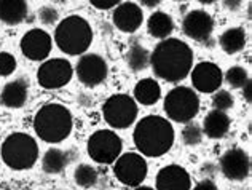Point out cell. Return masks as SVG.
I'll list each match as a JSON object with an SVG mask.
<instances>
[{"mask_svg": "<svg viewBox=\"0 0 252 190\" xmlns=\"http://www.w3.org/2000/svg\"><path fill=\"white\" fill-rule=\"evenodd\" d=\"M150 65L158 78L177 83L190 74L193 65V51L179 38H164L152 51Z\"/></svg>", "mask_w": 252, "mask_h": 190, "instance_id": "obj_1", "label": "cell"}, {"mask_svg": "<svg viewBox=\"0 0 252 190\" xmlns=\"http://www.w3.org/2000/svg\"><path fill=\"white\" fill-rule=\"evenodd\" d=\"M134 144L145 157H161L174 144V128L163 117L147 115L134 128Z\"/></svg>", "mask_w": 252, "mask_h": 190, "instance_id": "obj_2", "label": "cell"}, {"mask_svg": "<svg viewBox=\"0 0 252 190\" xmlns=\"http://www.w3.org/2000/svg\"><path fill=\"white\" fill-rule=\"evenodd\" d=\"M34 129L42 141L58 144L67 139L72 131V114L63 104H46L37 112Z\"/></svg>", "mask_w": 252, "mask_h": 190, "instance_id": "obj_3", "label": "cell"}, {"mask_svg": "<svg viewBox=\"0 0 252 190\" xmlns=\"http://www.w3.org/2000/svg\"><path fill=\"white\" fill-rule=\"evenodd\" d=\"M58 48L65 55H83L93 42V31L85 18L72 15L58 24L55 32Z\"/></svg>", "mask_w": 252, "mask_h": 190, "instance_id": "obj_4", "label": "cell"}, {"mask_svg": "<svg viewBox=\"0 0 252 190\" xmlns=\"http://www.w3.org/2000/svg\"><path fill=\"white\" fill-rule=\"evenodd\" d=\"M0 154L6 166L23 171L35 165L38 158V146L32 136L26 133H13L3 141Z\"/></svg>", "mask_w": 252, "mask_h": 190, "instance_id": "obj_5", "label": "cell"}, {"mask_svg": "<svg viewBox=\"0 0 252 190\" xmlns=\"http://www.w3.org/2000/svg\"><path fill=\"white\" fill-rule=\"evenodd\" d=\"M164 112L172 122L189 123L200 112V97L193 88L176 87L164 97Z\"/></svg>", "mask_w": 252, "mask_h": 190, "instance_id": "obj_6", "label": "cell"}, {"mask_svg": "<svg viewBox=\"0 0 252 190\" xmlns=\"http://www.w3.org/2000/svg\"><path fill=\"white\" fill-rule=\"evenodd\" d=\"M102 115L112 128L125 129L136 122L137 104L128 95H114L104 102Z\"/></svg>", "mask_w": 252, "mask_h": 190, "instance_id": "obj_7", "label": "cell"}, {"mask_svg": "<svg viewBox=\"0 0 252 190\" xmlns=\"http://www.w3.org/2000/svg\"><path fill=\"white\" fill-rule=\"evenodd\" d=\"M123 144L117 133L110 129H97L88 139V155L96 163H114L122 154Z\"/></svg>", "mask_w": 252, "mask_h": 190, "instance_id": "obj_8", "label": "cell"}, {"mask_svg": "<svg viewBox=\"0 0 252 190\" xmlns=\"http://www.w3.org/2000/svg\"><path fill=\"white\" fill-rule=\"evenodd\" d=\"M147 161L144 160L142 155L139 154H125L120 155L114 161V173L115 178L125 186L137 187L147 178Z\"/></svg>", "mask_w": 252, "mask_h": 190, "instance_id": "obj_9", "label": "cell"}, {"mask_svg": "<svg viewBox=\"0 0 252 190\" xmlns=\"http://www.w3.org/2000/svg\"><path fill=\"white\" fill-rule=\"evenodd\" d=\"M72 64L67 60L56 58V60L45 61L37 72V80L45 90H58L67 85L72 78Z\"/></svg>", "mask_w": 252, "mask_h": 190, "instance_id": "obj_10", "label": "cell"}, {"mask_svg": "<svg viewBox=\"0 0 252 190\" xmlns=\"http://www.w3.org/2000/svg\"><path fill=\"white\" fill-rule=\"evenodd\" d=\"M77 77L86 87H97L107 77V63L102 56L90 53L83 55L77 63Z\"/></svg>", "mask_w": 252, "mask_h": 190, "instance_id": "obj_11", "label": "cell"}, {"mask_svg": "<svg viewBox=\"0 0 252 190\" xmlns=\"http://www.w3.org/2000/svg\"><path fill=\"white\" fill-rule=\"evenodd\" d=\"M220 171L230 181H244L251 173V158L243 149H230L220 157Z\"/></svg>", "mask_w": 252, "mask_h": 190, "instance_id": "obj_12", "label": "cell"}, {"mask_svg": "<svg viewBox=\"0 0 252 190\" xmlns=\"http://www.w3.org/2000/svg\"><path fill=\"white\" fill-rule=\"evenodd\" d=\"M223 82L222 70L214 63H200L191 70V83L201 93H216Z\"/></svg>", "mask_w": 252, "mask_h": 190, "instance_id": "obj_13", "label": "cell"}, {"mask_svg": "<svg viewBox=\"0 0 252 190\" xmlns=\"http://www.w3.org/2000/svg\"><path fill=\"white\" fill-rule=\"evenodd\" d=\"M184 34L196 42H209L214 21L204 10H191L182 21Z\"/></svg>", "mask_w": 252, "mask_h": 190, "instance_id": "obj_14", "label": "cell"}, {"mask_svg": "<svg viewBox=\"0 0 252 190\" xmlns=\"http://www.w3.org/2000/svg\"><path fill=\"white\" fill-rule=\"evenodd\" d=\"M21 51L31 61H43L51 51V37L42 29H32L21 38Z\"/></svg>", "mask_w": 252, "mask_h": 190, "instance_id": "obj_15", "label": "cell"}, {"mask_svg": "<svg viewBox=\"0 0 252 190\" xmlns=\"http://www.w3.org/2000/svg\"><path fill=\"white\" fill-rule=\"evenodd\" d=\"M189 173L179 165H168L157 174V190H190Z\"/></svg>", "mask_w": 252, "mask_h": 190, "instance_id": "obj_16", "label": "cell"}, {"mask_svg": "<svg viewBox=\"0 0 252 190\" xmlns=\"http://www.w3.org/2000/svg\"><path fill=\"white\" fill-rule=\"evenodd\" d=\"M112 18H114V24L117 26V29L126 32V34H131V32H136L141 28L144 15L141 6H137L132 2H125L117 6Z\"/></svg>", "mask_w": 252, "mask_h": 190, "instance_id": "obj_17", "label": "cell"}, {"mask_svg": "<svg viewBox=\"0 0 252 190\" xmlns=\"http://www.w3.org/2000/svg\"><path fill=\"white\" fill-rule=\"evenodd\" d=\"M29 96V83L24 78H16V80L8 82L2 90L0 95V102L5 107L19 109L23 107Z\"/></svg>", "mask_w": 252, "mask_h": 190, "instance_id": "obj_18", "label": "cell"}, {"mask_svg": "<svg viewBox=\"0 0 252 190\" xmlns=\"http://www.w3.org/2000/svg\"><path fill=\"white\" fill-rule=\"evenodd\" d=\"M230 117L223 110L212 109L203 120V133L211 139H220L230 129Z\"/></svg>", "mask_w": 252, "mask_h": 190, "instance_id": "obj_19", "label": "cell"}, {"mask_svg": "<svg viewBox=\"0 0 252 190\" xmlns=\"http://www.w3.org/2000/svg\"><path fill=\"white\" fill-rule=\"evenodd\" d=\"M28 16V2L26 0H0V21L15 26L24 21Z\"/></svg>", "mask_w": 252, "mask_h": 190, "instance_id": "obj_20", "label": "cell"}, {"mask_svg": "<svg viewBox=\"0 0 252 190\" xmlns=\"http://www.w3.org/2000/svg\"><path fill=\"white\" fill-rule=\"evenodd\" d=\"M134 97L142 106H154L161 97V88L154 78H142L134 88Z\"/></svg>", "mask_w": 252, "mask_h": 190, "instance_id": "obj_21", "label": "cell"}, {"mask_svg": "<svg viewBox=\"0 0 252 190\" xmlns=\"http://www.w3.org/2000/svg\"><path fill=\"white\" fill-rule=\"evenodd\" d=\"M70 155L61 149H48L42 158V168L48 174H59L67 168Z\"/></svg>", "mask_w": 252, "mask_h": 190, "instance_id": "obj_22", "label": "cell"}, {"mask_svg": "<svg viewBox=\"0 0 252 190\" xmlns=\"http://www.w3.org/2000/svg\"><path fill=\"white\" fill-rule=\"evenodd\" d=\"M147 28H149V34L152 37L164 40V38H168L171 35V32L174 31V23H172V18L166 15V13L157 11L149 18Z\"/></svg>", "mask_w": 252, "mask_h": 190, "instance_id": "obj_23", "label": "cell"}, {"mask_svg": "<svg viewBox=\"0 0 252 190\" xmlns=\"http://www.w3.org/2000/svg\"><path fill=\"white\" fill-rule=\"evenodd\" d=\"M246 45V32L241 28L227 29L220 35V48L228 55H235L241 51Z\"/></svg>", "mask_w": 252, "mask_h": 190, "instance_id": "obj_24", "label": "cell"}, {"mask_svg": "<svg viewBox=\"0 0 252 190\" xmlns=\"http://www.w3.org/2000/svg\"><path fill=\"white\" fill-rule=\"evenodd\" d=\"M126 63H128L132 72H141L144 69H147V65L150 64L149 50L144 48L142 45L134 43L132 47H129L128 53H126Z\"/></svg>", "mask_w": 252, "mask_h": 190, "instance_id": "obj_25", "label": "cell"}, {"mask_svg": "<svg viewBox=\"0 0 252 190\" xmlns=\"http://www.w3.org/2000/svg\"><path fill=\"white\" fill-rule=\"evenodd\" d=\"M74 179L75 182L80 187L83 189H90V187H94L99 181V174L94 168L91 165H86V163H82V165H78L75 173H74Z\"/></svg>", "mask_w": 252, "mask_h": 190, "instance_id": "obj_26", "label": "cell"}, {"mask_svg": "<svg viewBox=\"0 0 252 190\" xmlns=\"http://www.w3.org/2000/svg\"><path fill=\"white\" fill-rule=\"evenodd\" d=\"M225 80L231 88H243L249 80L248 70L244 67H240V65H233L225 74Z\"/></svg>", "mask_w": 252, "mask_h": 190, "instance_id": "obj_27", "label": "cell"}, {"mask_svg": "<svg viewBox=\"0 0 252 190\" xmlns=\"http://www.w3.org/2000/svg\"><path fill=\"white\" fill-rule=\"evenodd\" d=\"M201 139H203V128L195 122L193 123L189 122L182 129L184 144H187V146H196V144L201 142Z\"/></svg>", "mask_w": 252, "mask_h": 190, "instance_id": "obj_28", "label": "cell"}, {"mask_svg": "<svg viewBox=\"0 0 252 190\" xmlns=\"http://www.w3.org/2000/svg\"><path fill=\"white\" fill-rule=\"evenodd\" d=\"M233 104H235L233 96L227 90H217L214 97H212V106H214V109L223 110V112H227L228 109L233 107Z\"/></svg>", "mask_w": 252, "mask_h": 190, "instance_id": "obj_29", "label": "cell"}, {"mask_svg": "<svg viewBox=\"0 0 252 190\" xmlns=\"http://www.w3.org/2000/svg\"><path fill=\"white\" fill-rule=\"evenodd\" d=\"M15 69H16L15 56L6 53V51H2V53H0V75L8 77L15 72Z\"/></svg>", "mask_w": 252, "mask_h": 190, "instance_id": "obj_30", "label": "cell"}, {"mask_svg": "<svg viewBox=\"0 0 252 190\" xmlns=\"http://www.w3.org/2000/svg\"><path fill=\"white\" fill-rule=\"evenodd\" d=\"M38 19H40V23H43L46 26L55 24L59 19V13L55 6L46 5V6H43V8H40V11H38Z\"/></svg>", "mask_w": 252, "mask_h": 190, "instance_id": "obj_31", "label": "cell"}, {"mask_svg": "<svg viewBox=\"0 0 252 190\" xmlns=\"http://www.w3.org/2000/svg\"><path fill=\"white\" fill-rule=\"evenodd\" d=\"M90 2L97 10H110L120 3V0H90Z\"/></svg>", "mask_w": 252, "mask_h": 190, "instance_id": "obj_32", "label": "cell"}, {"mask_svg": "<svg viewBox=\"0 0 252 190\" xmlns=\"http://www.w3.org/2000/svg\"><path fill=\"white\" fill-rule=\"evenodd\" d=\"M193 190H219V189H217V186L211 179H204L198 186H195Z\"/></svg>", "mask_w": 252, "mask_h": 190, "instance_id": "obj_33", "label": "cell"}, {"mask_svg": "<svg viewBox=\"0 0 252 190\" xmlns=\"http://www.w3.org/2000/svg\"><path fill=\"white\" fill-rule=\"evenodd\" d=\"M223 2V6L230 11H236L240 10V6L243 3V0H222Z\"/></svg>", "mask_w": 252, "mask_h": 190, "instance_id": "obj_34", "label": "cell"}, {"mask_svg": "<svg viewBox=\"0 0 252 190\" xmlns=\"http://www.w3.org/2000/svg\"><path fill=\"white\" fill-rule=\"evenodd\" d=\"M201 171H203V174L204 176H209V178H212L216 173H217V168L214 166V165H211V163H208V165H204L203 168H201Z\"/></svg>", "mask_w": 252, "mask_h": 190, "instance_id": "obj_35", "label": "cell"}, {"mask_svg": "<svg viewBox=\"0 0 252 190\" xmlns=\"http://www.w3.org/2000/svg\"><path fill=\"white\" fill-rule=\"evenodd\" d=\"M243 96L246 97L248 102H251V80H248V83L243 87Z\"/></svg>", "mask_w": 252, "mask_h": 190, "instance_id": "obj_36", "label": "cell"}, {"mask_svg": "<svg viewBox=\"0 0 252 190\" xmlns=\"http://www.w3.org/2000/svg\"><path fill=\"white\" fill-rule=\"evenodd\" d=\"M160 2H161V0H141V3L144 6H149V8H152V6H157Z\"/></svg>", "mask_w": 252, "mask_h": 190, "instance_id": "obj_37", "label": "cell"}, {"mask_svg": "<svg viewBox=\"0 0 252 190\" xmlns=\"http://www.w3.org/2000/svg\"><path fill=\"white\" fill-rule=\"evenodd\" d=\"M200 3H204V5H209V3H214L216 0H198Z\"/></svg>", "mask_w": 252, "mask_h": 190, "instance_id": "obj_38", "label": "cell"}, {"mask_svg": "<svg viewBox=\"0 0 252 190\" xmlns=\"http://www.w3.org/2000/svg\"><path fill=\"white\" fill-rule=\"evenodd\" d=\"M134 190H155V189H152V187H136Z\"/></svg>", "mask_w": 252, "mask_h": 190, "instance_id": "obj_39", "label": "cell"}, {"mask_svg": "<svg viewBox=\"0 0 252 190\" xmlns=\"http://www.w3.org/2000/svg\"><path fill=\"white\" fill-rule=\"evenodd\" d=\"M177 2H184V0H177Z\"/></svg>", "mask_w": 252, "mask_h": 190, "instance_id": "obj_40", "label": "cell"}]
</instances>
